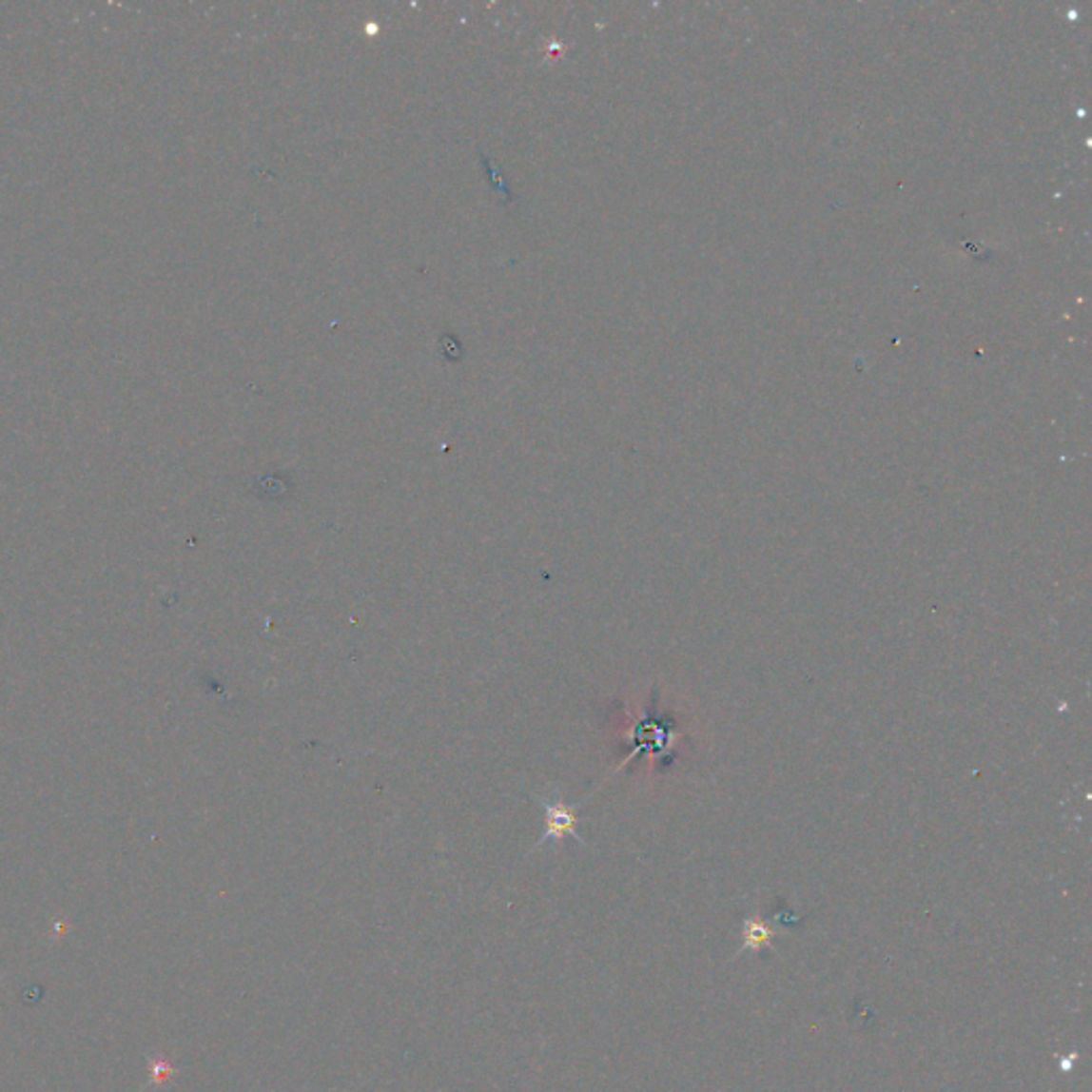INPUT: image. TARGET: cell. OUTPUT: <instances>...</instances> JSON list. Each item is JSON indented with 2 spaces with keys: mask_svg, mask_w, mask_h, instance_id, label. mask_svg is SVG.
Wrapping results in <instances>:
<instances>
[{
  "mask_svg": "<svg viewBox=\"0 0 1092 1092\" xmlns=\"http://www.w3.org/2000/svg\"><path fill=\"white\" fill-rule=\"evenodd\" d=\"M745 939H747V944H745L747 949L750 947L757 949L762 946H770L772 930L769 926H764V924H760V922L750 920L745 924Z\"/></svg>",
  "mask_w": 1092,
  "mask_h": 1092,
  "instance_id": "obj_2",
  "label": "cell"
},
{
  "mask_svg": "<svg viewBox=\"0 0 1092 1092\" xmlns=\"http://www.w3.org/2000/svg\"><path fill=\"white\" fill-rule=\"evenodd\" d=\"M538 803L544 807V813H546V832L542 834V839L536 843L534 849L542 848L546 841H553V839L559 841L563 834L575 836V839L583 845V839H580L578 832H576V817L572 815L570 807L563 805L561 800L538 798Z\"/></svg>",
  "mask_w": 1092,
  "mask_h": 1092,
  "instance_id": "obj_1",
  "label": "cell"
}]
</instances>
